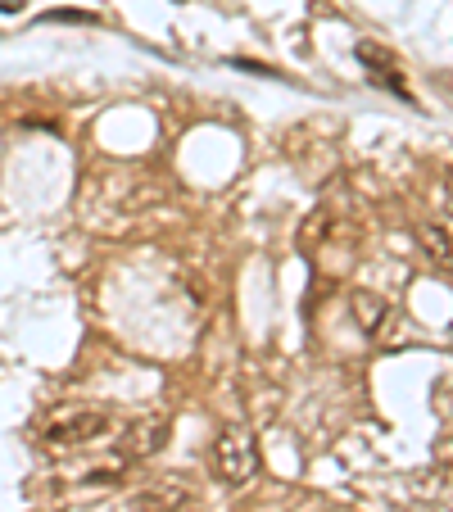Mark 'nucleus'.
Masks as SVG:
<instances>
[{
    "mask_svg": "<svg viewBox=\"0 0 453 512\" xmlns=\"http://www.w3.org/2000/svg\"><path fill=\"white\" fill-rule=\"evenodd\" d=\"M349 313H354L358 331H363L367 340H372V336H381V327H386V322H390L386 300H381V295H372V290H354V295H349Z\"/></svg>",
    "mask_w": 453,
    "mask_h": 512,
    "instance_id": "4",
    "label": "nucleus"
},
{
    "mask_svg": "<svg viewBox=\"0 0 453 512\" xmlns=\"http://www.w3.org/2000/svg\"><path fill=\"white\" fill-rule=\"evenodd\" d=\"M109 431V417L105 413H73V417H64V422H55L50 426V440L55 445H91L96 435H105Z\"/></svg>",
    "mask_w": 453,
    "mask_h": 512,
    "instance_id": "3",
    "label": "nucleus"
},
{
    "mask_svg": "<svg viewBox=\"0 0 453 512\" xmlns=\"http://www.w3.org/2000/svg\"><path fill=\"white\" fill-rule=\"evenodd\" d=\"M209 463L218 485L227 490H245V485L259 476V449H254V435L245 426H222L213 435V449H209Z\"/></svg>",
    "mask_w": 453,
    "mask_h": 512,
    "instance_id": "1",
    "label": "nucleus"
},
{
    "mask_svg": "<svg viewBox=\"0 0 453 512\" xmlns=\"http://www.w3.org/2000/svg\"><path fill=\"white\" fill-rule=\"evenodd\" d=\"M422 245L431 250V259L453 263V245H449V236H444V227H422Z\"/></svg>",
    "mask_w": 453,
    "mask_h": 512,
    "instance_id": "7",
    "label": "nucleus"
},
{
    "mask_svg": "<svg viewBox=\"0 0 453 512\" xmlns=\"http://www.w3.org/2000/svg\"><path fill=\"white\" fill-rule=\"evenodd\" d=\"M327 236H331V213L327 209L304 213V223H299V250H318Z\"/></svg>",
    "mask_w": 453,
    "mask_h": 512,
    "instance_id": "5",
    "label": "nucleus"
},
{
    "mask_svg": "<svg viewBox=\"0 0 453 512\" xmlns=\"http://www.w3.org/2000/svg\"><path fill=\"white\" fill-rule=\"evenodd\" d=\"M354 55L363 59V64H372V68H376L372 78H381V82H386L390 91H404V82L395 78V59H390V55H381V50H376V46H358Z\"/></svg>",
    "mask_w": 453,
    "mask_h": 512,
    "instance_id": "6",
    "label": "nucleus"
},
{
    "mask_svg": "<svg viewBox=\"0 0 453 512\" xmlns=\"http://www.w3.org/2000/svg\"><path fill=\"white\" fill-rule=\"evenodd\" d=\"M41 23H100V19L87 10H50V14H41Z\"/></svg>",
    "mask_w": 453,
    "mask_h": 512,
    "instance_id": "8",
    "label": "nucleus"
},
{
    "mask_svg": "<svg viewBox=\"0 0 453 512\" xmlns=\"http://www.w3.org/2000/svg\"><path fill=\"white\" fill-rule=\"evenodd\" d=\"M164 445H168V417H141V422H132L123 431V440H118V449H123L127 458H155Z\"/></svg>",
    "mask_w": 453,
    "mask_h": 512,
    "instance_id": "2",
    "label": "nucleus"
}]
</instances>
